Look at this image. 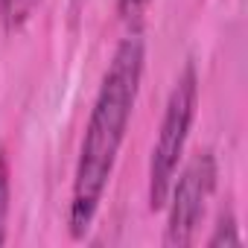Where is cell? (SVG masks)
<instances>
[{
  "label": "cell",
  "mask_w": 248,
  "mask_h": 248,
  "mask_svg": "<svg viewBox=\"0 0 248 248\" xmlns=\"http://www.w3.org/2000/svg\"><path fill=\"white\" fill-rule=\"evenodd\" d=\"M143 64H146V41L140 32H132L117 44L105 67L73 170V187L67 204V228L73 239H82L96 219L99 202L114 175L120 146L126 140L129 120L135 114Z\"/></svg>",
  "instance_id": "obj_1"
},
{
  "label": "cell",
  "mask_w": 248,
  "mask_h": 248,
  "mask_svg": "<svg viewBox=\"0 0 248 248\" xmlns=\"http://www.w3.org/2000/svg\"><path fill=\"white\" fill-rule=\"evenodd\" d=\"M196 108H199V73L193 62H187L170 91L161 132H158V140L149 158V207L152 210H161L167 202V193L178 172L193 120H196Z\"/></svg>",
  "instance_id": "obj_2"
},
{
  "label": "cell",
  "mask_w": 248,
  "mask_h": 248,
  "mask_svg": "<svg viewBox=\"0 0 248 248\" xmlns=\"http://www.w3.org/2000/svg\"><path fill=\"white\" fill-rule=\"evenodd\" d=\"M178 178H172V187L167 193V231H164V245L170 248H187L196 242L199 225L204 219L207 202L216 190V178H219V167H216V155L210 149L196 152L181 172H175Z\"/></svg>",
  "instance_id": "obj_3"
},
{
  "label": "cell",
  "mask_w": 248,
  "mask_h": 248,
  "mask_svg": "<svg viewBox=\"0 0 248 248\" xmlns=\"http://www.w3.org/2000/svg\"><path fill=\"white\" fill-rule=\"evenodd\" d=\"M38 3L41 0H0V21H3V27L9 32H18L32 18Z\"/></svg>",
  "instance_id": "obj_4"
},
{
  "label": "cell",
  "mask_w": 248,
  "mask_h": 248,
  "mask_svg": "<svg viewBox=\"0 0 248 248\" xmlns=\"http://www.w3.org/2000/svg\"><path fill=\"white\" fill-rule=\"evenodd\" d=\"M9 196H12V175H9V155L0 143V245L6 242V222H9Z\"/></svg>",
  "instance_id": "obj_5"
},
{
  "label": "cell",
  "mask_w": 248,
  "mask_h": 248,
  "mask_svg": "<svg viewBox=\"0 0 248 248\" xmlns=\"http://www.w3.org/2000/svg\"><path fill=\"white\" fill-rule=\"evenodd\" d=\"M239 242H242V236H239V225H236L233 210H222L219 222L213 225V233L207 236V245L219 248V245H239Z\"/></svg>",
  "instance_id": "obj_6"
},
{
  "label": "cell",
  "mask_w": 248,
  "mask_h": 248,
  "mask_svg": "<svg viewBox=\"0 0 248 248\" xmlns=\"http://www.w3.org/2000/svg\"><path fill=\"white\" fill-rule=\"evenodd\" d=\"M152 0H117V12L123 21H138Z\"/></svg>",
  "instance_id": "obj_7"
}]
</instances>
